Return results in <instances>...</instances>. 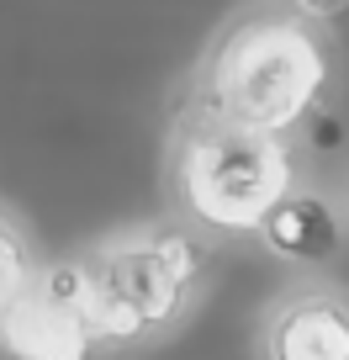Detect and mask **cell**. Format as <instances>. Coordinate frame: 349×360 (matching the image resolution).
Returning <instances> with one entry per match:
<instances>
[{"instance_id":"cell-1","label":"cell","mask_w":349,"mask_h":360,"mask_svg":"<svg viewBox=\"0 0 349 360\" xmlns=\"http://www.w3.org/2000/svg\"><path fill=\"white\" fill-rule=\"evenodd\" d=\"M344 90L334 22L296 0H244L217 22L185 75V96L281 138H307Z\"/></svg>"},{"instance_id":"cell-2","label":"cell","mask_w":349,"mask_h":360,"mask_svg":"<svg viewBox=\"0 0 349 360\" xmlns=\"http://www.w3.org/2000/svg\"><path fill=\"white\" fill-rule=\"evenodd\" d=\"M307 186L302 138L249 127L238 117L180 96L164 138V202L217 249L259 244L270 212Z\"/></svg>"},{"instance_id":"cell-3","label":"cell","mask_w":349,"mask_h":360,"mask_svg":"<svg viewBox=\"0 0 349 360\" xmlns=\"http://www.w3.org/2000/svg\"><path fill=\"white\" fill-rule=\"evenodd\" d=\"M79 307L91 323L101 355H133V349L175 339L191 313L202 307L217 270V244L185 228L180 217L154 228H127L101 238L74 259Z\"/></svg>"},{"instance_id":"cell-4","label":"cell","mask_w":349,"mask_h":360,"mask_svg":"<svg viewBox=\"0 0 349 360\" xmlns=\"http://www.w3.org/2000/svg\"><path fill=\"white\" fill-rule=\"evenodd\" d=\"M254 360H349V292L334 281H296L254 328Z\"/></svg>"},{"instance_id":"cell-5","label":"cell","mask_w":349,"mask_h":360,"mask_svg":"<svg viewBox=\"0 0 349 360\" xmlns=\"http://www.w3.org/2000/svg\"><path fill=\"white\" fill-rule=\"evenodd\" d=\"M338 244H344V223H338L334 202H328L323 191H312V180L296 186L270 212L265 233H259V249H265V255L286 259V265H296V270H323L328 259L338 255Z\"/></svg>"},{"instance_id":"cell-6","label":"cell","mask_w":349,"mask_h":360,"mask_svg":"<svg viewBox=\"0 0 349 360\" xmlns=\"http://www.w3.org/2000/svg\"><path fill=\"white\" fill-rule=\"evenodd\" d=\"M302 11H312V16H323V22H334L338 11H349V0H296Z\"/></svg>"}]
</instances>
